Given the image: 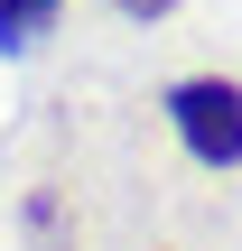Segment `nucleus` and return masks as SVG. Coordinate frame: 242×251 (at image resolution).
I'll return each mask as SVG.
<instances>
[{"label":"nucleus","instance_id":"f03ea898","mask_svg":"<svg viewBox=\"0 0 242 251\" xmlns=\"http://www.w3.org/2000/svg\"><path fill=\"white\" fill-rule=\"evenodd\" d=\"M65 0H0V56H37Z\"/></svg>","mask_w":242,"mask_h":251},{"label":"nucleus","instance_id":"f257e3e1","mask_svg":"<svg viewBox=\"0 0 242 251\" xmlns=\"http://www.w3.org/2000/svg\"><path fill=\"white\" fill-rule=\"evenodd\" d=\"M159 112H168V130L187 140L196 168H215V177L242 168V84L233 75H177V84L159 93Z\"/></svg>","mask_w":242,"mask_h":251},{"label":"nucleus","instance_id":"7ed1b4c3","mask_svg":"<svg viewBox=\"0 0 242 251\" xmlns=\"http://www.w3.org/2000/svg\"><path fill=\"white\" fill-rule=\"evenodd\" d=\"M112 9H121V19H168L177 0H112Z\"/></svg>","mask_w":242,"mask_h":251}]
</instances>
